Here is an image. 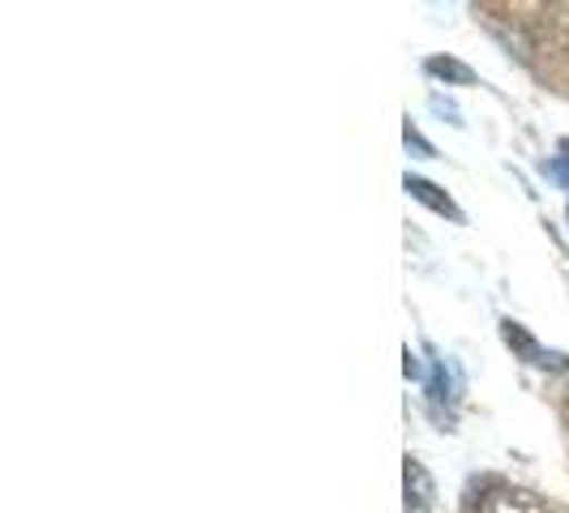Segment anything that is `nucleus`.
<instances>
[{"instance_id":"obj_1","label":"nucleus","mask_w":569,"mask_h":513,"mask_svg":"<svg viewBox=\"0 0 569 513\" xmlns=\"http://www.w3.org/2000/svg\"><path fill=\"white\" fill-rule=\"evenodd\" d=\"M428 510H432V480H428V471L416 457H407V513Z\"/></svg>"},{"instance_id":"obj_2","label":"nucleus","mask_w":569,"mask_h":513,"mask_svg":"<svg viewBox=\"0 0 569 513\" xmlns=\"http://www.w3.org/2000/svg\"><path fill=\"white\" fill-rule=\"evenodd\" d=\"M407 193H411V198H420V201H428V205H432L437 214H455V219H458L455 201L441 198V193H437V189H432L428 180H420V175H407Z\"/></svg>"},{"instance_id":"obj_3","label":"nucleus","mask_w":569,"mask_h":513,"mask_svg":"<svg viewBox=\"0 0 569 513\" xmlns=\"http://www.w3.org/2000/svg\"><path fill=\"white\" fill-rule=\"evenodd\" d=\"M428 69L441 73V78H462V82H467V69H458V64H450V60H428Z\"/></svg>"},{"instance_id":"obj_4","label":"nucleus","mask_w":569,"mask_h":513,"mask_svg":"<svg viewBox=\"0 0 569 513\" xmlns=\"http://www.w3.org/2000/svg\"><path fill=\"white\" fill-rule=\"evenodd\" d=\"M561 415H566V432H569V399H566V406H561Z\"/></svg>"}]
</instances>
